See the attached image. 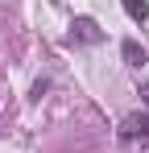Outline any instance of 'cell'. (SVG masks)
Here are the masks:
<instances>
[{
    "label": "cell",
    "instance_id": "4",
    "mask_svg": "<svg viewBox=\"0 0 149 153\" xmlns=\"http://www.w3.org/2000/svg\"><path fill=\"white\" fill-rule=\"evenodd\" d=\"M124 4V13H128V17H133V21H145L149 17V8H145V0H120Z\"/></svg>",
    "mask_w": 149,
    "mask_h": 153
},
{
    "label": "cell",
    "instance_id": "1",
    "mask_svg": "<svg viewBox=\"0 0 149 153\" xmlns=\"http://www.w3.org/2000/svg\"><path fill=\"white\" fill-rule=\"evenodd\" d=\"M149 137V112H133L120 124V141H145Z\"/></svg>",
    "mask_w": 149,
    "mask_h": 153
},
{
    "label": "cell",
    "instance_id": "2",
    "mask_svg": "<svg viewBox=\"0 0 149 153\" xmlns=\"http://www.w3.org/2000/svg\"><path fill=\"white\" fill-rule=\"evenodd\" d=\"M120 50H124V62H128V66H137V71H141V66H145V62H149V58H145V50H141V46H137L133 37L124 42Z\"/></svg>",
    "mask_w": 149,
    "mask_h": 153
},
{
    "label": "cell",
    "instance_id": "3",
    "mask_svg": "<svg viewBox=\"0 0 149 153\" xmlns=\"http://www.w3.org/2000/svg\"><path fill=\"white\" fill-rule=\"evenodd\" d=\"M74 37H83V42H99V33H95V25H91L87 17H79V21H74Z\"/></svg>",
    "mask_w": 149,
    "mask_h": 153
}]
</instances>
